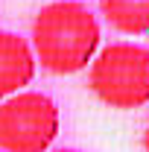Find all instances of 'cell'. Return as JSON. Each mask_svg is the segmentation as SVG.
<instances>
[{
	"mask_svg": "<svg viewBox=\"0 0 149 152\" xmlns=\"http://www.w3.org/2000/svg\"><path fill=\"white\" fill-rule=\"evenodd\" d=\"M0 152H3V149H0Z\"/></svg>",
	"mask_w": 149,
	"mask_h": 152,
	"instance_id": "obj_8",
	"label": "cell"
},
{
	"mask_svg": "<svg viewBox=\"0 0 149 152\" xmlns=\"http://www.w3.org/2000/svg\"><path fill=\"white\" fill-rule=\"evenodd\" d=\"M47 152H79V149H47Z\"/></svg>",
	"mask_w": 149,
	"mask_h": 152,
	"instance_id": "obj_7",
	"label": "cell"
},
{
	"mask_svg": "<svg viewBox=\"0 0 149 152\" xmlns=\"http://www.w3.org/2000/svg\"><path fill=\"white\" fill-rule=\"evenodd\" d=\"M143 149L149 152V123H146V132H143Z\"/></svg>",
	"mask_w": 149,
	"mask_h": 152,
	"instance_id": "obj_6",
	"label": "cell"
},
{
	"mask_svg": "<svg viewBox=\"0 0 149 152\" xmlns=\"http://www.w3.org/2000/svg\"><path fill=\"white\" fill-rule=\"evenodd\" d=\"M99 20L79 0H56L38 9L32 20V50L44 70L56 76L79 73L96 56Z\"/></svg>",
	"mask_w": 149,
	"mask_h": 152,
	"instance_id": "obj_1",
	"label": "cell"
},
{
	"mask_svg": "<svg viewBox=\"0 0 149 152\" xmlns=\"http://www.w3.org/2000/svg\"><path fill=\"white\" fill-rule=\"evenodd\" d=\"M58 105L41 91H18L0 99V149L47 152L58 134Z\"/></svg>",
	"mask_w": 149,
	"mask_h": 152,
	"instance_id": "obj_3",
	"label": "cell"
},
{
	"mask_svg": "<svg viewBox=\"0 0 149 152\" xmlns=\"http://www.w3.org/2000/svg\"><path fill=\"white\" fill-rule=\"evenodd\" d=\"M35 50L18 35L0 29V99L23 91L35 79Z\"/></svg>",
	"mask_w": 149,
	"mask_h": 152,
	"instance_id": "obj_4",
	"label": "cell"
},
{
	"mask_svg": "<svg viewBox=\"0 0 149 152\" xmlns=\"http://www.w3.org/2000/svg\"><path fill=\"white\" fill-rule=\"evenodd\" d=\"M105 20L123 35H149V0H99Z\"/></svg>",
	"mask_w": 149,
	"mask_h": 152,
	"instance_id": "obj_5",
	"label": "cell"
},
{
	"mask_svg": "<svg viewBox=\"0 0 149 152\" xmlns=\"http://www.w3.org/2000/svg\"><path fill=\"white\" fill-rule=\"evenodd\" d=\"M88 88L105 105L129 111L149 102V50L129 41H114L93 56Z\"/></svg>",
	"mask_w": 149,
	"mask_h": 152,
	"instance_id": "obj_2",
	"label": "cell"
}]
</instances>
